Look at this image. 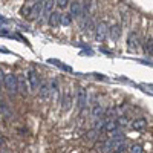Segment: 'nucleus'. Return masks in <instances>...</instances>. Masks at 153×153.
Returning <instances> with one entry per match:
<instances>
[{
	"label": "nucleus",
	"instance_id": "12",
	"mask_svg": "<svg viewBox=\"0 0 153 153\" xmlns=\"http://www.w3.org/2000/svg\"><path fill=\"white\" fill-rule=\"evenodd\" d=\"M54 3L55 2H45V6H43V19H49V16L52 14V8H54Z\"/></svg>",
	"mask_w": 153,
	"mask_h": 153
},
{
	"label": "nucleus",
	"instance_id": "8",
	"mask_svg": "<svg viewBox=\"0 0 153 153\" xmlns=\"http://www.w3.org/2000/svg\"><path fill=\"white\" fill-rule=\"evenodd\" d=\"M71 8V16L74 17H81L83 16V9H81V2H71L69 3Z\"/></svg>",
	"mask_w": 153,
	"mask_h": 153
},
{
	"label": "nucleus",
	"instance_id": "10",
	"mask_svg": "<svg viewBox=\"0 0 153 153\" xmlns=\"http://www.w3.org/2000/svg\"><path fill=\"white\" fill-rule=\"evenodd\" d=\"M71 106H72V97H71L69 92H66L65 95L61 97V110L63 112H68L71 109Z\"/></svg>",
	"mask_w": 153,
	"mask_h": 153
},
{
	"label": "nucleus",
	"instance_id": "11",
	"mask_svg": "<svg viewBox=\"0 0 153 153\" xmlns=\"http://www.w3.org/2000/svg\"><path fill=\"white\" fill-rule=\"evenodd\" d=\"M147 120L146 118H138V120H135L133 123H132V129L133 130H144L146 127H147Z\"/></svg>",
	"mask_w": 153,
	"mask_h": 153
},
{
	"label": "nucleus",
	"instance_id": "21",
	"mask_svg": "<svg viewBox=\"0 0 153 153\" xmlns=\"http://www.w3.org/2000/svg\"><path fill=\"white\" fill-rule=\"evenodd\" d=\"M2 76H3V74L0 71V94H2Z\"/></svg>",
	"mask_w": 153,
	"mask_h": 153
},
{
	"label": "nucleus",
	"instance_id": "7",
	"mask_svg": "<svg viewBox=\"0 0 153 153\" xmlns=\"http://www.w3.org/2000/svg\"><path fill=\"white\" fill-rule=\"evenodd\" d=\"M107 31H109V28L106 26V25H104V23H100L98 26H97V31H95L97 40H98V42H103L104 38L107 37Z\"/></svg>",
	"mask_w": 153,
	"mask_h": 153
},
{
	"label": "nucleus",
	"instance_id": "1",
	"mask_svg": "<svg viewBox=\"0 0 153 153\" xmlns=\"http://www.w3.org/2000/svg\"><path fill=\"white\" fill-rule=\"evenodd\" d=\"M5 87H6V92L9 95H16L19 92V89H17V76L14 74L5 75Z\"/></svg>",
	"mask_w": 153,
	"mask_h": 153
},
{
	"label": "nucleus",
	"instance_id": "9",
	"mask_svg": "<svg viewBox=\"0 0 153 153\" xmlns=\"http://www.w3.org/2000/svg\"><path fill=\"white\" fill-rule=\"evenodd\" d=\"M48 23H49L52 28H57L58 25H61V12L52 11V14H51L49 19H48Z\"/></svg>",
	"mask_w": 153,
	"mask_h": 153
},
{
	"label": "nucleus",
	"instance_id": "16",
	"mask_svg": "<svg viewBox=\"0 0 153 153\" xmlns=\"http://www.w3.org/2000/svg\"><path fill=\"white\" fill-rule=\"evenodd\" d=\"M72 16L71 12H65V14H61V25H65V26H69V25L72 23Z\"/></svg>",
	"mask_w": 153,
	"mask_h": 153
},
{
	"label": "nucleus",
	"instance_id": "2",
	"mask_svg": "<svg viewBox=\"0 0 153 153\" xmlns=\"http://www.w3.org/2000/svg\"><path fill=\"white\" fill-rule=\"evenodd\" d=\"M26 81H28V86H29V92H35L38 89V84H40V76H38L35 69H29L28 71Z\"/></svg>",
	"mask_w": 153,
	"mask_h": 153
},
{
	"label": "nucleus",
	"instance_id": "19",
	"mask_svg": "<svg viewBox=\"0 0 153 153\" xmlns=\"http://www.w3.org/2000/svg\"><path fill=\"white\" fill-rule=\"evenodd\" d=\"M129 153H143V147L139 144H132L129 146Z\"/></svg>",
	"mask_w": 153,
	"mask_h": 153
},
{
	"label": "nucleus",
	"instance_id": "22",
	"mask_svg": "<svg viewBox=\"0 0 153 153\" xmlns=\"http://www.w3.org/2000/svg\"><path fill=\"white\" fill-rule=\"evenodd\" d=\"M2 144H3V135L0 133V146H2Z\"/></svg>",
	"mask_w": 153,
	"mask_h": 153
},
{
	"label": "nucleus",
	"instance_id": "15",
	"mask_svg": "<svg viewBox=\"0 0 153 153\" xmlns=\"http://www.w3.org/2000/svg\"><path fill=\"white\" fill-rule=\"evenodd\" d=\"M98 130H95V129H92V130H89L86 135H84V138H86V141H89V143H94V141H97V138H98Z\"/></svg>",
	"mask_w": 153,
	"mask_h": 153
},
{
	"label": "nucleus",
	"instance_id": "14",
	"mask_svg": "<svg viewBox=\"0 0 153 153\" xmlns=\"http://www.w3.org/2000/svg\"><path fill=\"white\" fill-rule=\"evenodd\" d=\"M49 94H51V87L46 83H42V86H40V97H42V100H48Z\"/></svg>",
	"mask_w": 153,
	"mask_h": 153
},
{
	"label": "nucleus",
	"instance_id": "17",
	"mask_svg": "<svg viewBox=\"0 0 153 153\" xmlns=\"http://www.w3.org/2000/svg\"><path fill=\"white\" fill-rule=\"evenodd\" d=\"M144 48H146V51H147L150 55H153V37H149V38H147Z\"/></svg>",
	"mask_w": 153,
	"mask_h": 153
},
{
	"label": "nucleus",
	"instance_id": "5",
	"mask_svg": "<svg viewBox=\"0 0 153 153\" xmlns=\"http://www.w3.org/2000/svg\"><path fill=\"white\" fill-rule=\"evenodd\" d=\"M17 89H19V94H22V95H26L29 92L28 81H26V78H25L23 75L17 76Z\"/></svg>",
	"mask_w": 153,
	"mask_h": 153
},
{
	"label": "nucleus",
	"instance_id": "13",
	"mask_svg": "<svg viewBox=\"0 0 153 153\" xmlns=\"http://www.w3.org/2000/svg\"><path fill=\"white\" fill-rule=\"evenodd\" d=\"M109 34L112 37V40H118L120 34H121V28L118 26V25H112V26L109 28Z\"/></svg>",
	"mask_w": 153,
	"mask_h": 153
},
{
	"label": "nucleus",
	"instance_id": "18",
	"mask_svg": "<svg viewBox=\"0 0 153 153\" xmlns=\"http://www.w3.org/2000/svg\"><path fill=\"white\" fill-rule=\"evenodd\" d=\"M103 113H104V109L101 107V106H97V107L92 110V117H94V118H100Z\"/></svg>",
	"mask_w": 153,
	"mask_h": 153
},
{
	"label": "nucleus",
	"instance_id": "6",
	"mask_svg": "<svg viewBox=\"0 0 153 153\" xmlns=\"http://www.w3.org/2000/svg\"><path fill=\"white\" fill-rule=\"evenodd\" d=\"M127 46L130 51H136L139 48V35L136 32H130L129 34V40H127Z\"/></svg>",
	"mask_w": 153,
	"mask_h": 153
},
{
	"label": "nucleus",
	"instance_id": "20",
	"mask_svg": "<svg viewBox=\"0 0 153 153\" xmlns=\"http://www.w3.org/2000/svg\"><path fill=\"white\" fill-rule=\"evenodd\" d=\"M55 3H57V6H58V8H66V6H69V3H71V2H66V0L63 2V0H60V2H55Z\"/></svg>",
	"mask_w": 153,
	"mask_h": 153
},
{
	"label": "nucleus",
	"instance_id": "3",
	"mask_svg": "<svg viewBox=\"0 0 153 153\" xmlns=\"http://www.w3.org/2000/svg\"><path fill=\"white\" fill-rule=\"evenodd\" d=\"M86 103H87V92L84 87H80L78 92H76V107L81 110L86 106Z\"/></svg>",
	"mask_w": 153,
	"mask_h": 153
},
{
	"label": "nucleus",
	"instance_id": "4",
	"mask_svg": "<svg viewBox=\"0 0 153 153\" xmlns=\"http://www.w3.org/2000/svg\"><path fill=\"white\" fill-rule=\"evenodd\" d=\"M43 6H45V2H34L31 5V14H29V17L31 19H38V16L43 14Z\"/></svg>",
	"mask_w": 153,
	"mask_h": 153
}]
</instances>
